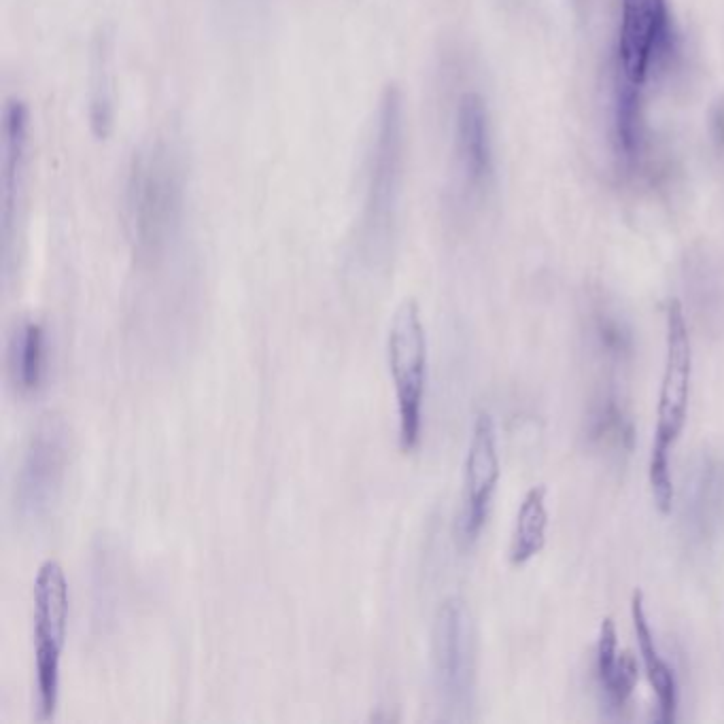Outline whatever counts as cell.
<instances>
[{
  "instance_id": "44dd1931",
  "label": "cell",
  "mask_w": 724,
  "mask_h": 724,
  "mask_svg": "<svg viewBox=\"0 0 724 724\" xmlns=\"http://www.w3.org/2000/svg\"><path fill=\"white\" fill-rule=\"evenodd\" d=\"M712 132L720 147H724V105H718L712 117Z\"/></svg>"
},
{
  "instance_id": "8fae6325",
  "label": "cell",
  "mask_w": 724,
  "mask_h": 724,
  "mask_svg": "<svg viewBox=\"0 0 724 724\" xmlns=\"http://www.w3.org/2000/svg\"><path fill=\"white\" fill-rule=\"evenodd\" d=\"M455 155L463 187L478 194L493 175V147L487 102L476 92H465L457 102Z\"/></svg>"
},
{
  "instance_id": "4fadbf2b",
  "label": "cell",
  "mask_w": 724,
  "mask_h": 724,
  "mask_svg": "<svg viewBox=\"0 0 724 724\" xmlns=\"http://www.w3.org/2000/svg\"><path fill=\"white\" fill-rule=\"evenodd\" d=\"M631 620H633V629H635V640H637V646H640V654H642V661H644L646 674H648V682L659 701V712H661L659 720L663 724H669L676 720V712H678V695H680L678 680H676L674 669H671L667 665V661L661 657L657 642H654V635H652L648 614H646L644 593L640 589H635L631 595Z\"/></svg>"
},
{
  "instance_id": "52a82bcc",
  "label": "cell",
  "mask_w": 724,
  "mask_h": 724,
  "mask_svg": "<svg viewBox=\"0 0 724 724\" xmlns=\"http://www.w3.org/2000/svg\"><path fill=\"white\" fill-rule=\"evenodd\" d=\"M434 684L442 708L463 718L474 697V625L461 597L440 603L432 629Z\"/></svg>"
},
{
  "instance_id": "ac0fdd59",
  "label": "cell",
  "mask_w": 724,
  "mask_h": 724,
  "mask_svg": "<svg viewBox=\"0 0 724 724\" xmlns=\"http://www.w3.org/2000/svg\"><path fill=\"white\" fill-rule=\"evenodd\" d=\"M221 24L236 34L260 28L270 11V0H213Z\"/></svg>"
},
{
  "instance_id": "7a4b0ae2",
  "label": "cell",
  "mask_w": 724,
  "mask_h": 724,
  "mask_svg": "<svg viewBox=\"0 0 724 724\" xmlns=\"http://www.w3.org/2000/svg\"><path fill=\"white\" fill-rule=\"evenodd\" d=\"M185 198L183 153L170 136H155L132 155L126 179L128 228L141 260H158L177 238Z\"/></svg>"
},
{
  "instance_id": "6da1fadb",
  "label": "cell",
  "mask_w": 724,
  "mask_h": 724,
  "mask_svg": "<svg viewBox=\"0 0 724 724\" xmlns=\"http://www.w3.org/2000/svg\"><path fill=\"white\" fill-rule=\"evenodd\" d=\"M404 100L389 85L378 100L364 164V194L357 226V255L368 266L389 260L400 226L404 187Z\"/></svg>"
},
{
  "instance_id": "ba28073f",
  "label": "cell",
  "mask_w": 724,
  "mask_h": 724,
  "mask_svg": "<svg viewBox=\"0 0 724 724\" xmlns=\"http://www.w3.org/2000/svg\"><path fill=\"white\" fill-rule=\"evenodd\" d=\"M499 476L495 423L489 412L482 410L476 415L463 463V497L457 519V536L463 546H472L487 525Z\"/></svg>"
},
{
  "instance_id": "2e32d148",
  "label": "cell",
  "mask_w": 724,
  "mask_h": 724,
  "mask_svg": "<svg viewBox=\"0 0 724 724\" xmlns=\"http://www.w3.org/2000/svg\"><path fill=\"white\" fill-rule=\"evenodd\" d=\"M614 134L618 153L623 155L627 166H635L644 151V124H642V100L640 85L625 79L616 88L614 102Z\"/></svg>"
},
{
  "instance_id": "5bb4252c",
  "label": "cell",
  "mask_w": 724,
  "mask_h": 724,
  "mask_svg": "<svg viewBox=\"0 0 724 724\" xmlns=\"http://www.w3.org/2000/svg\"><path fill=\"white\" fill-rule=\"evenodd\" d=\"M9 374L15 389L37 393L47 374V332L43 323L24 319L9 338Z\"/></svg>"
},
{
  "instance_id": "30bf717a",
  "label": "cell",
  "mask_w": 724,
  "mask_h": 724,
  "mask_svg": "<svg viewBox=\"0 0 724 724\" xmlns=\"http://www.w3.org/2000/svg\"><path fill=\"white\" fill-rule=\"evenodd\" d=\"M667 0H623V28H620V64L625 79L642 85L652 60L669 47Z\"/></svg>"
},
{
  "instance_id": "9c48e42d",
  "label": "cell",
  "mask_w": 724,
  "mask_h": 724,
  "mask_svg": "<svg viewBox=\"0 0 724 724\" xmlns=\"http://www.w3.org/2000/svg\"><path fill=\"white\" fill-rule=\"evenodd\" d=\"M30 153V113L26 102L11 98L3 109L0 126V238H3V262L9 268L17 223L22 217L26 196Z\"/></svg>"
},
{
  "instance_id": "5b68a950",
  "label": "cell",
  "mask_w": 724,
  "mask_h": 724,
  "mask_svg": "<svg viewBox=\"0 0 724 724\" xmlns=\"http://www.w3.org/2000/svg\"><path fill=\"white\" fill-rule=\"evenodd\" d=\"M427 357V332L419 304L406 300L393 313L387 332V366L395 404H398V440L402 453H412L421 442Z\"/></svg>"
},
{
  "instance_id": "7c38bea8",
  "label": "cell",
  "mask_w": 724,
  "mask_h": 724,
  "mask_svg": "<svg viewBox=\"0 0 724 724\" xmlns=\"http://www.w3.org/2000/svg\"><path fill=\"white\" fill-rule=\"evenodd\" d=\"M686 527L703 542L718 536L724 523V459L703 455L686 482Z\"/></svg>"
},
{
  "instance_id": "ffe728a7",
  "label": "cell",
  "mask_w": 724,
  "mask_h": 724,
  "mask_svg": "<svg viewBox=\"0 0 724 724\" xmlns=\"http://www.w3.org/2000/svg\"><path fill=\"white\" fill-rule=\"evenodd\" d=\"M618 657V633H616V625L610 616H606L601 620L599 625V637H597V657H595V671H597V680L603 682L616 663Z\"/></svg>"
},
{
  "instance_id": "e0dca14e",
  "label": "cell",
  "mask_w": 724,
  "mask_h": 724,
  "mask_svg": "<svg viewBox=\"0 0 724 724\" xmlns=\"http://www.w3.org/2000/svg\"><path fill=\"white\" fill-rule=\"evenodd\" d=\"M111 51L102 39L94 51L92 62V126L98 136H107L113 119V79H111Z\"/></svg>"
},
{
  "instance_id": "9a60e30c",
  "label": "cell",
  "mask_w": 724,
  "mask_h": 724,
  "mask_svg": "<svg viewBox=\"0 0 724 724\" xmlns=\"http://www.w3.org/2000/svg\"><path fill=\"white\" fill-rule=\"evenodd\" d=\"M546 487H531L516 512V521L512 529V540L508 548V559L514 567L525 565L536 555H540L546 546L548 529V510H546Z\"/></svg>"
},
{
  "instance_id": "277c9868",
  "label": "cell",
  "mask_w": 724,
  "mask_h": 724,
  "mask_svg": "<svg viewBox=\"0 0 724 724\" xmlns=\"http://www.w3.org/2000/svg\"><path fill=\"white\" fill-rule=\"evenodd\" d=\"M71 593L64 567L43 561L32 584V648L39 720H51L60 701V671L66 646Z\"/></svg>"
},
{
  "instance_id": "8992f818",
  "label": "cell",
  "mask_w": 724,
  "mask_h": 724,
  "mask_svg": "<svg viewBox=\"0 0 724 724\" xmlns=\"http://www.w3.org/2000/svg\"><path fill=\"white\" fill-rule=\"evenodd\" d=\"M71 463V427L58 415L43 417L30 432L15 476V512L41 523L62 495Z\"/></svg>"
},
{
  "instance_id": "3957f363",
  "label": "cell",
  "mask_w": 724,
  "mask_h": 724,
  "mask_svg": "<svg viewBox=\"0 0 724 724\" xmlns=\"http://www.w3.org/2000/svg\"><path fill=\"white\" fill-rule=\"evenodd\" d=\"M691 383V334H688L682 304L678 300H671L667 306V353L657 404V427H654V442L648 461L650 489L654 504H657L661 514H671V510H674L676 489L669 472V451L680 440L686 427L688 402H691Z\"/></svg>"
},
{
  "instance_id": "d6986e66",
  "label": "cell",
  "mask_w": 724,
  "mask_h": 724,
  "mask_svg": "<svg viewBox=\"0 0 724 724\" xmlns=\"http://www.w3.org/2000/svg\"><path fill=\"white\" fill-rule=\"evenodd\" d=\"M637 678H640V665H637V659L633 657L629 650L618 652L610 676L603 682H599V686L603 688V693H606L608 703L612 705L614 710H623L625 708L627 701L631 699V695L635 691Z\"/></svg>"
}]
</instances>
